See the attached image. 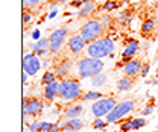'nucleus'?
Listing matches in <instances>:
<instances>
[{
  "label": "nucleus",
  "instance_id": "5701e85b",
  "mask_svg": "<svg viewBox=\"0 0 158 132\" xmlns=\"http://www.w3.org/2000/svg\"><path fill=\"white\" fill-rule=\"evenodd\" d=\"M100 97H103V94L99 93V91H87V93L82 94L81 99H82L84 102H96V100H99Z\"/></svg>",
  "mask_w": 158,
  "mask_h": 132
},
{
  "label": "nucleus",
  "instance_id": "20e7f679",
  "mask_svg": "<svg viewBox=\"0 0 158 132\" xmlns=\"http://www.w3.org/2000/svg\"><path fill=\"white\" fill-rule=\"evenodd\" d=\"M134 109H135V102L132 99L122 100V102H118L117 105L114 106V109L106 115V122L108 123H118L125 115L131 114Z\"/></svg>",
  "mask_w": 158,
  "mask_h": 132
},
{
  "label": "nucleus",
  "instance_id": "7c9ffc66",
  "mask_svg": "<svg viewBox=\"0 0 158 132\" xmlns=\"http://www.w3.org/2000/svg\"><path fill=\"white\" fill-rule=\"evenodd\" d=\"M152 111H154V103H149V105H146L143 109H141V115L144 117V115H149V114H152Z\"/></svg>",
  "mask_w": 158,
  "mask_h": 132
},
{
  "label": "nucleus",
  "instance_id": "f704fd0d",
  "mask_svg": "<svg viewBox=\"0 0 158 132\" xmlns=\"http://www.w3.org/2000/svg\"><path fill=\"white\" fill-rule=\"evenodd\" d=\"M38 126H40V122H32L27 128H29L31 132H38Z\"/></svg>",
  "mask_w": 158,
  "mask_h": 132
},
{
  "label": "nucleus",
  "instance_id": "c756f323",
  "mask_svg": "<svg viewBox=\"0 0 158 132\" xmlns=\"http://www.w3.org/2000/svg\"><path fill=\"white\" fill-rule=\"evenodd\" d=\"M32 20H34V15H32L31 11H24V12H23V24H24V26L29 24V23H32Z\"/></svg>",
  "mask_w": 158,
  "mask_h": 132
},
{
  "label": "nucleus",
  "instance_id": "37998d69",
  "mask_svg": "<svg viewBox=\"0 0 158 132\" xmlns=\"http://www.w3.org/2000/svg\"><path fill=\"white\" fill-rule=\"evenodd\" d=\"M157 111H158V109H157Z\"/></svg>",
  "mask_w": 158,
  "mask_h": 132
},
{
  "label": "nucleus",
  "instance_id": "4be33fe9",
  "mask_svg": "<svg viewBox=\"0 0 158 132\" xmlns=\"http://www.w3.org/2000/svg\"><path fill=\"white\" fill-rule=\"evenodd\" d=\"M132 17H134V12H132L131 9H126V11L120 12V15H118V23H120L122 26H128V24L131 23Z\"/></svg>",
  "mask_w": 158,
  "mask_h": 132
},
{
  "label": "nucleus",
  "instance_id": "2eb2a0df",
  "mask_svg": "<svg viewBox=\"0 0 158 132\" xmlns=\"http://www.w3.org/2000/svg\"><path fill=\"white\" fill-rule=\"evenodd\" d=\"M32 52L35 55H38V56H44L46 53H49L50 52V41H49V38L43 37V38H40L37 43H34Z\"/></svg>",
  "mask_w": 158,
  "mask_h": 132
},
{
  "label": "nucleus",
  "instance_id": "6ab92c4d",
  "mask_svg": "<svg viewBox=\"0 0 158 132\" xmlns=\"http://www.w3.org/2000/svg\"><path fill=\"white\" fill-rule=\"evenodd\" d=\"M157 29V20L155 19H148L144 20V23L141 24V34L143 35H149Z\"/></svg>",
  "mask_w": 158,
  "mask_h": 132
},
{
  "label": "nucleus",
  "instance_id": "a211bd4d",
  "mask_svg": "<svg viewBox=\"0 0 158 132\" xmlns=\"http://www.w3.org/2000/svg\"><path fill=\"white\" fill-rule=\"evenodd\" d=\"M132 85H134V80H132V77L131 76H123V77H120L117 80V90L118 91H122V93H125V91H129L131 88H132Z\"/></svg>",
  "mask_w": 158,
  "mask_h": 132
},
{
  "label": "nucleus",
  "instance_id": "58836bf2",
  "mask_svg": "<svg viewBox=\"0 0 158 132\" xmlns=\"http://www.w3.org/2000/svg\"><path fill=\"white\" fill-rule=\"evenodd\" d=\"M155 12H157V15H158V2L155 3Z\"/></svg>",
  "mask_w": 158,
  "mask_h": 132
},
{
  "label": "nucleus",
  "instance_id": "412c9836",
  "mask_svg": "<svg viewBox=\"0 0 158 132\" xmlns=\"http://www.w3.org/2000/svg\"><path fill=\"white\" fill-rule=\"evenodd\" d=\"M90 79H91V87H94V88L103 87V85H106V82H108V76L105 75V73H99V75L93 76V77H90Z\"/></svg>",
  "mask_w": 158,
  "mask_h": 132
},
{
  "label": "nucleus",
  "instance_id": "39448f33",
  "mask_svg": "<svg viewBox=\"0 0 158 132\" xmlns=\"http://www.w3.org/2000/svg\"><path fill=\"white\" fill-rule=\"evenodd\" d=\"M116 105H117L116 97H111V96H103V97H100L99 100L93 102V105H91V114H93L96 118L106 117L108 114L114 109V106H116Z\"/></svg>",
  "mask_w": 158,
  "mask_h": 132
},
{
  "label": "nucleus",
  "instance_id": "423d86ee",
  "mask_svg": "<svg viewBox=\"0 0 158 132\" xmlns=\"http://www.w3.org/2000/svg\"><path fill=\"white\" fill-rule=\"evenodd\" d=\"M103 27H105V26H103L100 21H98V20H90V21H87V23L82 26L81 35L87 41V44H90V43L96 41L99 38H102Z\"/></svg>",
  "mask_w": 158,
  "mask_h": 132
},
{
  "label": "nucleus",
  "instance_id": "a19ab883",
  "mask_svg": "<svg viewBox=\"0 0 158 132\" xmlns=\"http://www.w3.org/2000/svg\"><path fill=\"white\" fill-rule=\"evenodd\" d=\"M155 77H157V79H158V68H157V73H155Z\"/></svg>",
  "mask_w": 158,
  "mask_h": 132
},
{
  "label": "nucleus",
  "instance_id": "9d476101",
  "mask_svg": "<svg viewBox=\"0 0 158 132\" xmlns=\"http://www.w3.org/2000/svg\"><path fill=\"white\" fill-rule=\"evenodd\" d=\"M59 128L62 132H78L84 128V122L81 117L76 118H67V120H59Z\"/></svg>",
  "mask_w": 158,
  "mask_h": 132
},
{
  "label": "nucleus",
  "instance_id": "c85d7f7f",
  "mask_svg": "<svg viewBox=\"0 0 158 132\" xmlns=\"http://www.w3.org/2000/svg\"><path fill=\"white\" fill-rule=\"evenodd\" d=\"M52 126H53V123H50V122H40L38 132H50Z\"/></svg>",
  "mask_w": 158,
  "mask_h": 132
},
{
  "label": "nucleus",
  "instance_id": "9b49d317",
  "mask_svg": "<svg viewBox=\"0 0 158 132\" xmlns=\"http://www.w3.org/2000/svg\"><path fill=\"white\" fill-rule=\"evenodd\" d=\"M44 109V102L41 100V99H37V97H34V99H31V100H27V103H26V106H23V115H38L41 111Z\"/></svg>",
  "mask_w": 158,
  "mask_h": 132
},
{
  "label": "nucleus",
  "instance_id": "dca6fc26",
  "mask_svg": "<svg viewBox=\"0 0 158 132\" xmlns=\"http://www.w3.org/2000/svg\"><path fill=\"white\" fill-rule=\"evenodd\" d=\"M72 65H73V61H72V59H62L58 65H55L53 73L56 75V77H64V76L70 72Z\"/></svg>",
  "mask_w": 158,
  "mask_h": 132
},
{
  "label": "nucleus",
  "instance_id": "0eeeda50",
  "mask_svg": "<svg viewBox=\"0 0 158 132\" xmlns=\"http://www.w3.org/2000/svg\"><path fill=\"white\" fill-rule=\"evenodd\" d=\"M67 35H69V29L67 27H58V29H55L50 34L49 41H50V53L52 55H56L59 52V49L62 47L64 41L67 39Z\"/></svg>",
  "mask_w": 158,
  "mask_h": 132
},
{
  "label": "nucleus",
  "instance_id": "ddd939ff",
  "mask_svg": "<svg viewBox=\"0 0 158 132\" xmlns=\"http://www.w3.org/2000/svg\"><path fill=\"white\" fill-rule=\"evenodd\" d=\"M59 87H61V82H58V80H55V82H52V84H49V85H44V90H43V97H44V100L52 102L55 97H58L59 96Z\"/></svg>",
  "mask_w": 158,
  "mask_h": 132
},
{
  "label": "nucleus",
  "instance_id": "f3484780",
  "mask_svg": "<svg viewBox=\"0 0 158 132\" xmlns=\"http://www.w3.org/2000/svg\"><path fill=\"white\" fill-rule=\"evenodd\" d=\"M82 114H84V106L81 103L70 105L64 109V117L65 118H76V117H81Z\"/></svg>",
  "mask_w": 158,
  "mask_h": 132
},
{
  "label": "nucleus",
  "instance_id": "f8f14e48",
  "mask_svg": "<svg viewBox=\"0 0 158 132\" xmlns=\"http://www.w3.org/2000/svg\"><path fill=\"white\" fill-rule=\"evenodd\" d=\"M87 46H88L87 41L84 39V37H82L81 34H76V35L70 37V39H69V50H70L73 55H79Z\"/></svg>",
  "mask_w": 158,
  "mask_h": 132
},
{
  "label": "nucleus",
  "instance_id": "1a4fd4ad",
  "mask_svg": "<svg viewBox=\"0 0 158 132\" xmlns=\"http://www.w3.org/2000/svg\"><path fill=\"white\" fill-rule=\"evenodd\" d=\"M140 50V43L134 38H128L125 41V49H123V53H122V61L126 64L128 61H131L132 56Z\"/></svg>",
  "mask_w": 158,
  "mask_h": 132
},
{
  "label": "nucleus",
  "instance_id": "e433bc0d",
  "mask_svg": "<svg viewBox=\"0 0 158 132\" xmlns=\"http://www.w3.org/2000/svg\"><path fill=\"white\" fill-rule=\"evenodd\" d=\"M27 73H26V72H24V73H23V75H21V80H23V84H26V80H27Z\"/></svg>",
  "mask_w": 158,
  "mask_h": 132
},
{
  "label": "nucleus",
  "instance_id": "b1692460",
  "mask_svg": "<svg viewBox=\"0 0 158 132\" xmlns=\"http://www.w3.org/2000/svg\"><path fill=\"white\" fill-rule=\"evenodd\" d=\"M146 120L143 118V117H137V118H131L129 120V128H131V131H137L140 128H143V126H146Z\"/></svg>",
  "mask_w": 158,
  "mask_h": 132
},
{
  "label": "nucleus",
  "instance_id": "72a5a7b5",
  "mask_svg": "<svg viewBox=\"0 0 158 132\" xmlns=\"http://www.w3.org/2000/svg\"><path fill=\"white\" fill-rule=\"evenodd\" d=\"M100 23H102L103 26H111V23H113V19H111L110 15H103V17L100 19Z\"/></svg>",
  "mask_w": 158,
  "mask_h": 132
},
{
  "label": "nucleus",
  "instance_id": "6e6552de",
  "mask_svg": "<svg viewBox=\"0 0 158 132\" xmlns=\"http://www.w3.org/2000/svg\"><path fill=\"white\" fill-rule=\"evenodd\" d=\"M43 67V62L40 61V56L32 53H27L23 58V72H26L29 76H35Z\"/></svg>",
  "mask_w": 158,
  "mask_h": 132
},
{
  "label": "nucleus",
  "instance_id": "bb28decb",
  "mask_svg": "<svg viewBox=\"0 0 158 132\" xmlns=\"http://www.w3.org/2000/svg\"><path fill=\"white\" fill-rule=\"evenodd\" d=\"M117 8H118V2L117 0H106V2L103 3V6H102V9H103L105 12L114 11V9H117Z\"/></svg>",
  "mask_w": 158,
  "mask_h": 132
},
{
  "label": "nucleus",
  "instance_id": "a878e982",
  "mask_svg": "<svg viewBox=\"0 0 158 132\" xmlns=\"http://www.w3.org/2000/svg\"><path fill=\"white\" fill-rule=\"evenodd\" d=\"M55 80H56V75H55L53 72H46V73L43 75L41 84H43V85H49V84H52V82H55Z\"/></svg>",
  "mask_w": 158,
  "mask_h": 132
},
{
  "label": "nucleus",
  "instance_id": "ea45409f",
  "mask_svg": "<svg viewBox=\"0 0 158 132\" xmlns=\"http://www.w3.org/2000/svg\"><path fill=\"white\" fill-rule=\"evenodd\" d=\"M82 2H84V5L85 3H91V0H82Z\"/></svg>",
  "mask_w": 158,
  "mask_h": 132
},
{
  "label": "nucleus",
  "instance_id": "c9c22d12",
  "mask_svg": "<svg viewBox=\"0 0 158 132\" xmlns=\"http://www.w3.org/2000/svg\"><path fill=\"white\" fill-rule=\"evenodd\" d=\"M70 5H72L73 8H79V9H81V8L84 6V2H82V0H73Z\"/></svg>",
  "mask_w": 158,
  "mask_h": 132
},
{
  "label": "nucleus",
  "instance_id": "393cba45",
  "mask_svg": "<svg viewBox=\"0 0 158 132\" xmlns=\"http://www.w3.org/2000/svg\"><path fill=\"white\" fill-rule=\"evenodd\" d=\"M43 0H23V9L24 11H35L38 9Z\"/></svg>",
  "mask_w": 158,
  "mask_h": 132
},
{
  "label": "nucleus",
  "instance_id": "f03ea898",
  "mask_svg": "<svg viewBox=\"0 0 158 132\" xmlns=\"http://www.w3.org/2000/svg\"><path fill=\"white\" fill-rule=\"evenodd\" d=\"M103 72V61L99 58H82L78 62V75L81 79H88Z\"/></svg>",
  "mask_w": 158,
  "mask_h": 132
},
{
  "label": "nucleus",
  "instance_id": "473e14b6",
  "mask_svg": "<svg viewBox=\"0 0 158 132\" xmlns=\"http://www.w3.org/2000/svg\"><path fill=\"white\" fill-rule=\"evenodd\" d=\"M149 68H151V65L146 62V64H143L141 65V72H140V75L143 76V77H146V76L149 75Z\"/></svg>",
  "mask_w": 158,
  "mask_h": 132
},
{
  "label": "nucleus",
  "instance_id": "aec40b11",
  "mask_svg": "<svg viewBox=\"0 0 158 132\" xmlns=\"http://www.w3.org/2000/svg\"><path fill=\"white\" fill-rule=\"evenodd\" d=\"M94 11H96V3H94V2H91V3H85V5L79 9L78 15H79V19H85V17L91 15Z\"/></svg>",
  "mask_w": 158,
  "mask_h": 132
},
{
  "label": "nucleus",
  "instance_id": "4468645a",
  "mask_svg": "<svg viewBox=\"0 0 158 132\" xmlns=\"http://www.w3.org/2000/svg\"><path fill=\"white\" fill-rule=\"evenodd\" d=\"M141 61L140 59H131L125 64L123 67V73L126 76H131V77H135V76L141 72Z\"/></svg>",
  "mask_w": 158,
  "mask_h": 132
},
{
  "label": "nucleus",
  "instance_id": "7ed1b4c3",
  "mask_svg": "<svg viewBox=\"0 0 158 132\" xmlns=\"http://www.w3.org/2000/svg\"><path fill=\"white\" fill-rule=\"evenodd\" d=\"M61 100L64 102H75L79 97H82V88L81 84L75 79H64L61 80V87H59V96Z\"/></svg>",
  "mask_w": 158,
  "mask_h": 132
},
{
  "label": "nucleus",
  "instance_id": "f257e3e1",
  "mask_svg": "<svg viewBox=\"0 0 158 132\" xmlns=\"http://www.w3.org/2000/svg\"><path fill=\"white\" fill-rule=\"evenodd\" d=\"M114 50H116V44L110 37H102L87 46V55L99 59L110 56L111 53H114Z\"/></svg>",
  "mask_w": 158,
  "mask_h": 132
},
{
  "label": "nucleus",
  "instance_id": "4c0bfd02",
  "mask_svg": "<svg viewBox=\"0 0 158 132\" xmlns=\"http://www.w3.org/2000/svg\"><path fill=\"white\" fill-rule=\"evenodd\" d=\"M55 3H67V0H53Z\"/></svg>",
  "mask_w": 158,
  "mask_h": 132
},
{
  "label": "nucleus",
  "instance_id": "2f4dec72",
  "mask_svg": "<svg viewBox=\"0 0 158 132\" xmlns=\"http://www.w3.org/2000/svg\"><path fill=\"white\" fill-rule=\"evenodd\" d=\"M50 15H49V19H53V17H56V14H58V6H56V3H50Z\"/></svg>",
  "mask_w": 158,
  "mask_h": 132
},
{
  "label": "nucleus",
  "instance_id": "cd10ccee",
  "mask_svg": "<svg viewBox=\"0 0 158 132\" xmlns=\"http://www.w3.org/2000/svg\"><path fill=\"white\" fill-rule=\"evenodd\" d=\"M106 125H108V122H106V120H103V118H96V120L93 122V128H94V129H98V131L105 129V128H106Z\"/></svg>",
  "mask_w": 158,
  "mask_h": 132
},
{
  "label": "nucleus",
  "instance_id": "79ce46f5",
  "mask_svg": "<svg viewBox=\"0 0 158 132\" xmlns=\"http://www.w3.org/2000/svg\"><path fill=\"white\" fill-rule=\"evenodd\" d=\"M157 55H158V47H157Z\"/></svg>",
  "mask_w": 158,
  "mask_h": 132
}]
</instances>
